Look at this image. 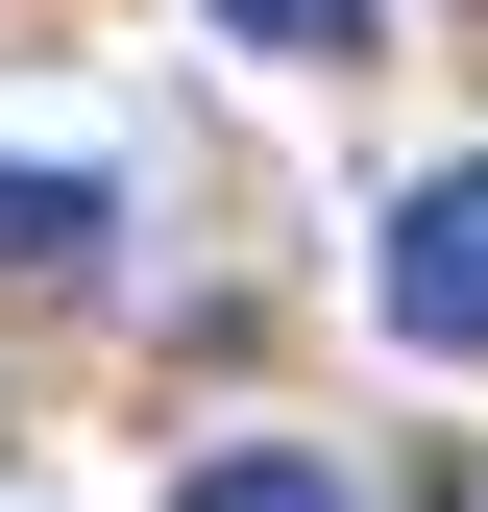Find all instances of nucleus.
Listing matches in <instances>:
<instances>
[{
	"mask_svg": "<svg viewBox=\"0 0 488 512\" xmlns=\"http://www.w3.org/2000/svg\"><path fill=\"white\" fill-rule=\"evenodd\" d=\"M366 293H391V342H415V366H488V171H415L391 244H366Z\"/></svg>",
	"mask_w": 488,
	"mask_h": 512,
	"instance_id": "1",
	"label": "nucleus"
},
{
	"mask_svg": "<svg viewBox=\"0 0 488 512\" xmlns=\"http://www.w3.org/2000/svg\"><path fill=\"white\" fill-rule=\"evenodd\" d=\"M0 269L74 293V269H98V171H0Z\"/></svg>",
	"mask_w": 488,
	"mask_h": 512,
	"instance_id": "2",
	"label": "nucleus"
},
{
	"mask_svg": "<svg viewBox=\"0 0 488 512\" xmlns=\"http://www.w3.org/2000/svg\"><path fill=\"white\" fill-rule=\"evenodd\" d=\"M171 512H366V488H342V464H293V439H220Z\"/></svg>",
	"mask_w": 488,
	"mask_h": 512,
	"instance_id": "3",
	"label": "nucleus"
},
{
	"mask_svg": "<svg viewBox=\"0 0 488 512\" xmlns=\"http://www.w3.org/2000/svg\"><path fill=\"white\" fill-rule=\"evenodd\" d=\"M196 25H244V49H293V74H318V49H366V0H196Z\"/></svg>",
	"mask_w": 488,
	"mask_h": 512,
	"instance_id": "4",
	"label": "nucleus"
}]
</instances>
